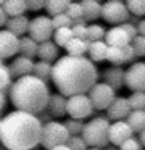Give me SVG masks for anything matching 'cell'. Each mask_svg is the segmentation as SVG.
<instances>
[{"label": "cell", "instance_id": "cell-1", "mask_svg": "<svg viewBox=\"0 0 145 150\" xmlns=\"http://www.w3.org/2000/svg\"><path fill=\"white\" fill-rule=\"evenodd\" d=\"M50 79L60 91V95L73 97L89 92L98 79V71L87 57L64 55L52 65Z\"/></svg>", "mask_w": 145, "mask_h": 150}, {"label": "cell", "instance_id": "cell-2", "mask_svg": "<svg viewBox=\"0 0 145 150\" xmlns=\"http://www.w3.org/2000/svg\"><path fill=\"white\" fill-rule=\"evenodd\" d=\"M0 121V140L8 150H32L39 145L42 123L37 116L15 110Z\"/></svg>", "mask_w": 145, "mask_h": 150}, {"label": "cell", "instance_id": "cell-3", "mask_svg": "<svg viewBox=\"0 0 145 150\" xmlns=\"http://www.w3.org/2000/svg\"><path fill=\"white\" fill-rule=\"evenodd\" d=\"M50 92L45 82L35 76H21L10 84V98L18 111L29 115H39L47 108Z\"/></svg>", "mask_w": 145, "mask_h": 150}, {"label": "cell", "instance_id": "cell-4", "mask_svg": "<svg viewBox=\"0 0 145 150\" xmlns=\"http://www.w3.org/2000/svg\"><path fill=\"white\" fill-rule=\"evenodd\" d=\"M108 129L110 121L103 116H95L84 124L81 131V139L90 149H105L108 145Z\"/></svg>", "mask_w": 145, "mask_h": 150}, {"label": "cell", "instance_id": "cell-5", "mask_svg": "<svg viewBox=\"0 0 145 150\" xmlns=\"http://www.w3.org/2000/svg\"><path fill=\"white\" fill-rule=\"evenodd\" d=\"M69 139L66 127L60 121H48V123L42 124L40 129V142L45 150H52L53 147L64 145Z\"/></svg>", "mask_w": 145, "mask_h": 150}, {"label": "cell", "instance_id": "cell-6", "mask_svg": "<svg viewBox=\"0 0 145 150\" xmlns=\"http://www.w3.org/2000/svg\"><path fill=\"white\" fill-rule=\"evenodd\" d=\"M93 108L90 103L89 97L86 94L73 95L66 98V115H69L71 120H79L82 121L84 118L92 116Z\"/></svg>", "mask_w": 145, "mask_h": 150}, {"label": "cell", "instance_id": "cell-7", "mask_svg": "<svg viewBox=\"0 0 145 150\" xmlns=\"http://www.w3.org/2000/svg\"><path fill=\"white\" fill-rule=\"evenodd\" d=\"M28 33H29V37H31V39L34 40L35 44L47 42V40H50L52 36H53L52 20H50L48 16H45V15L35 16L34 20L29 21Z\"/></svg>", "mask_w": 145, "mask_h": 150}, {"label": "cell", "instance_id": "cell-8", "mask_svg": "<svg viewBox=\"0 0 145 150\" xmlns=\"http://www.w3.org/2000/svg\"><path fill=\"white\" fill-rule=\"evenodd\" d=\"M89 100L93 110H106L115 100V91L103 82H95L89 91Z\"/></svg>", "mask_w": 145, "mask_h": 150}, {"label": "cell", "instance_id": "cell-9", "mask_svg": "<svg viewBox=\"0 0 145 150\" xmlns=\"http://www.w3.org/2000/svg\"><path fill=\"white\" fill-rule=\"evenodd\" d=\"M100 16L110 24H122V23L127 21L129 11H127V8H126L124 2H119V0H110V2H106V4L102 5Z\"/></svg>", "mask_w": 145, "mask_h": 150}, {"label": "cell", "instance_id": "cell-10", "mask_svg": "<svg viewBox=\"0 0 145 150\" xmlns=\"http://www.w3.org/2000/svg\"><path fill=\"white\" fill-rule=\"evenodd\" d=\"M122 84L127 89L134 92H144L145 91V63L135 62L124 71V79Z\"/></svg>", "mask_w": 145, "mask_h": 150}, {"label": "cell", "instance_id": "cell-11", "mask_svg": "<svg viewBox=\"0 0 145 150\" xmlns=\"http://www.w3.org/2000/svg\"><path fill=\"white\" fill-rule=\"evenodd\" d=\"M134 58H135L134 50L129 44V45H124V47H108L105 60H108L115 66H121V65H126V63H131Z\"/></svg>", "mask_w": 145, "mask_h": 150}, {"label": "cell", "instance_id": "cell-12", "mask_svg": "<svg viewBox=\"0 0 145 150\" xmlns=\"http://www.w3.org/2000/svg\"><path fill=\"white\" fill-rule=\"evenodd\" d=\"M132 134L134 132L129 129L126 121H115L113 124H110L108 129V144H111L113 147H119L124 140L131 139Z\"/></svg>", "mask_w": 145, "mask_h": 150}, {"label": "cell", "instance_id": "cell-13", "mask_svg": "<svg viewBox=\"0 0 145 150\" xmlns=\"http://www.w3.org/2000/svg\"><path fill=\"white\" fill-rule=\"evenodd\" d=\"M18 42L19 37L13 36L6 29L0 31V58H11L13 55L18 53Z\"/></svg>", "mask_w": 145, "mask_h": 150}, {"label": "cell", "instance_id": "cell-14", "mask_svg": "<svg viewBox=\"0 0 145 150\" xmlns=\"http://www.w3.org/2000/svg\"><path fill=\"white\" fill-rule=\"evenodd\" d=\"M106 111H108V118H106L108 121L110 120H113V121H124L132 110H131V107H129V103H127V98L118 97V98L113 100V103L110 105L108 108H106Z\"/></svg>", "mask_w": 145, "mask_h": 150}, {"label": "cell", "instance_id": "cell-15", "mask_svg": "<svg viewBox=\"0 0 145 150\" xmlns=\"http://www.w3.org/2000/svg\"><path fill=\"white\" fill-rule=\"evenodd\" d=\"M103 84H106L108 87H111L113 91H118L122 86V79H124V69L122 66H110V68L103 69L102 73Z\"/></svg>", "mask_w": 145, "mask_h": 150}, {"label": "cell", "instance_id": "cell-16", "mask_svg": "<svg viewBox=\"0 0 145 150\" xmlns=\"http://www.w3.org/2000/svg\"><path fill=\"white\" fill-rule=\"evenodd\" d=\"M103 37H105L103 42L108 47H124V45H129V44H131L129 37L126 36V33L119 26H113L111 29L105 31V36Z\"/></svg>", "mask_w": 145, "mask_h": 150}, {"label": "cell", "instance_id": "cell-17", "mask_svg": "<svg viewBox=\"0 0 145 150\" xmlns=\"http://www.w3.org/2000/svg\"><path fill=\"white\" fill-rule=\"evenodd\" d=\"M32 66L34 62L26 57H18V58L13 60V63L8 66V73L10 76H16V78H21V76H29L32 73Z\"/></svg>", "mask_w": 145, "mask_h": 150}, {"label": "cell", "instance_id": "cell-18", "mask_svg": "<svg viewBox=\"0 0 145 150\" xmlns=\"http://www.w3.org/2000/svg\"><path fill=\"white\" fill-rule=\"evenodd\" d=\"M47 108L50 111V116H57V118L64 116L66 115V97H63L60 94H52L48 97Z\"/></svg>", "mask_w": 145, "mask_h": 150}, {"label": "cell", "instance_id": "cell-19", "mask_svg": "<svg viewBox=\"0 0 145 150\" xmlns=\"http://www.w3.org/2000/svg\"><path fill=\"white\" fill-rule=\"evenodd\" d=\"M5 26H6V31H8V33H11L13 36L19 37V36H23V34L28 33L29 20L24 16V15L15 16V18H8L6 23H5Z\"/></svg>", "mask_w": 145, "mask_h": 150}, {"label": "cell", "instance_id": "cell-20", "mask_svg": "<svg viewBox=\"0 0 145 150\" xmlns=\"http://www.w3.org/2000/svg\"><path fill=\"white\" fill-rule=\"evenodd\" d=\"M79 5L81 10H82V18L86 21H95L97 18H100L102 4H98L97 0H84Z\"/></svg>", "mask_w": 145, "mask_h": 150}, {"label": "cell", "instance_id": "cell-21", "mask_svg": "<svg viewBox=\"0 0 145 150\" xmlns=\"http://www.w3.org/2000/svg\"><path fill=\"white\" fill-rule=\"evenodd\" d=\"M126 124L132 132H142L145 129V111L144 110H132L126 118Z\"/></svg>", "mask_w": 145, "mask_h": 150}, {"label": "cell", "instance_id": "cell-22", "mask_svg": "<svg viewBox=\"0 0 145 150\" xmlns=\"http://www.w3.org/2000/svg\"><path fill=\"white\" fill-rule=\"evenodd\" d=\"M35 55L40 58V62H48L52 63V60H55L58 57V47L55 45L52 40H47V42L37 44V53Z\"/></svg>", "mask_w": 145, "mask_h": 150}, {"label": "cell", "instance_id": "cell-23", "mask_svg": "<svg viewBox=\"0 0 145 150\" xmlns=\"http://www.w3.org/2000/svg\"><path fill=\"white\" fill-rule=\"evenodd\" d=\"M106 50H108V45H106L103 40H98V42H89V47H87L89 60L92 63L103 62V60L106 58Z\"/></svg>", "mask_w": 145, "mask_h": 150}, {"label": "cell", "instance_id": "cell-24", "mask_svg": "<svg viewBox=\"0 0 145 150\" xmlns=\"http://www.w3.org/2000/svg\"><path fill=\"white\" fill-rule=\"evenodd\" d=\"M2 10L5 11L6 16L15 18L24 15L26 7H24V0H5L2 5Z\"/></svg>", "mask_w": 145, "mask_h": 150}, {"label": "cell", "instance_id": "cell-25", "mask_svg": "<svg viewBox=\"0 0 145 150\" xmlns=\"http://www.w3.org/2000/svg\"><path fill=\"white\" fill-rule=\"evenodd\" d=\"M18 53H21V57L32 60L37 53V44L31 39V37H19L18 42Z\"/></svg>", "mask_w": 145, "mask_h": 150}, {"label": "cell", "instance_id": "cell-26", "mask_svg": "<svg viewBox=\"0 0 145 150\" xmlns=\"http://www.w3.org/2000/svg\"><path fill=\"white\" fill-rule=\"evenodd\" d=\"M89 42L87 40H79V39H71L66 44V52L69 57H86Z\"/></svg>", "mask_w": 145, "mask_h": 150}, {"label": "cell", "instance_id": "cell-27", "mask_svg": "<svg viewBox=\"0 0 145 150\" xmlns=\"http://www.w3.org/2000/svg\"><path fill=\"white\" fill-rule=\"evenodd\" d=\"M32 73L37 79H40L42 82H45L47 84L48 81H50V76H52V63L48 62H40L39 60L37 63H34V66H32Z\"/></svg>", "mask_w": 145, "mask_h": 150}, {"label": "cell", "instance_id": "cell-28", "mask_svg": "<svg viewBox=\"0 0 145 150\" xmlns=\"http://www.w3.org/2000/svg\"><path fill=\"white\" fill-rule=\"evenodd\" d=\"M68 5H69V0H48V2H45L44 8L47 10V13L50 15L48 18H53V16H57V15L64 13Z\"/></svg>", "mask_w": 145, "mask_h": 150}, {"label": "cell", "instance_id": "cell-29", "mask_svg": "<svg viewBox=\"0 0 145 150\" xmlns=\"http://www.w3.org/2000/svg\"><path fill=\"white\" fill-rule=\"evenodd\" d=\"M73 39V34H71V28H60V29L53 31V40L57 47H66V44Z\"/></svg>", "mask_w": 145, "mask_h": 150}, {"label": "cell", "instance_id": "cell-30", "mask_svg": "<svg viewBox=\"0 0 145 150\" xmlns=\"http://www.w3.org/2000/svg\"><path fill=\"white\" fill-rule=\"evenodd\" d=\"M103 36H105V29H103L100 24L86 26V40L87 42H98V40H103Z\"/></svg>", "mask_w": 145, "mask_h": 150}, {"label": "cell", "instance_id": "cell-31", "mask_svg": "<svg viewBox=\"0 0 145 150\" xmlns=\"http://www.w3.org/2000/svg\"><path fill=\"white\" fill-rule=\"evenodd\" d=\"M124 5L129 13H132V16L142 18L145 15V2L144 0H127Z\"/></svg>", "mask_w": 145, "mask_h": 150}, {"label": "cell", "instance_id": "cell-32", "mask_svg": "<svg viewBox=\"0 0 145 150\" xmlns=\"http://www.w3.org/2000/svg\"><path fill=\"white\" fill-rule=\"evenodd\" d=\"M127 103L131 110H144L145 107V94L144 92H132L131 97L127 98Z\"/></svg>", "mask_w": 145, "mask_h": 150}, {"label": "cell", "instance_id": "cell-33", "mask_svg": "<svg viewBox=\"0 0 145 150\" xmlns=\"http://www.w3.org/2000/svg\"><path fill=\"white\" fill-rule=\"evenodd\" d=\"M63 126L66 127L69 137L71 136H81V131H82V127H84V123L79 121V120H71V118H68V120L63 123Z\"/></svg>", "mask_w": 145, "mask_h": 150}, {"label": "cell", "instance_id": "cell-34", "mask_svg": "<svg viewBox=\"0 0 145 150\" xmlns=\"http://www.w3.org/2000/svg\"><path fill=\"white\" fill-rule=\"evenodd\" d=\"M50 20H52V28H53V31L55 29H60V28H71V26H73V21H71L64 13L57 15V16L50 18Z\"/></svg>", "mask_w": 145, "mask_h": 150}, {"label": "cell", "instance_id": "cell-35", "mask_svg": "<svg viewBox=\"0 0 145 150\" xmlns=\"http://www.w3.org/2000/svg\"><path fill=\"white\" fill-rule=\"evenodd\" d=\"M131 47H132V50H134L135 57H144L145 55V37L137 36L135 39H132Z\"/></svg>", "mask_w": 145, "mask_h": 150}, {"label": "cell", "instance_id": "cell-36", "mask_svg": "<svg viewBox=\"0 0 145 150\" xmlns=\"http://www.w3.org/2000/svg\"><path fill=\"white\" fill-rule=\"evenodd\" d=\"M64 145L69 150H87V145H86V142L81 139V136H71Z\"/></svg>", "mask_w": 145, "mask_h": 150}, {"label": "cell", "instance_id": "cell-37", "mask_svg": "<svg viewBox=\"0 0 145 150\" xmlns=\"http://www.w3.org/2000/svg\"><path fill=\"white\" fill-rule=\"evenodd\" d=\"M64 15H66V16L69 18L71 21H74L76 18H81V16H82L81 5L76 4V2H69V5H68V8H66V11H64Z\"/></svg>", "mask_w": 145, "mask_h": 150}, {"label": "cell", "instance_id": "cell-38", "mask_svg": "<svg viewBox=\"0 0 145 150\" xmlns=\"http://www.w3.org/2000/svg\"><path fill=\"white\" fill-rule=\"evenodd\" d=\"M10 82H11V76L8 73V68L5 65H0V92L10 87Z\"/></svg>", "mask_w": 145, "mask_h": 150}, {"label": "cell", "instance_id": "cell-39", "mask_svg": "<svg viewBox=\"0 0 145 150\" xmlns=\"http://www.w3.org/2000/svg\"><path fill=\"white\" fill-rule=\"evenodd\" d=\"M118 150H140V144L137 142V139L131 137V139L124 140V142L118 147Z\"/></svg>", "mask_w": 145, "mask_h": 150}, {"label": "cell", "instance_id": "cell-40", "mask_svg": "<svg viewBox=\"0 0 145 150\" xmlns=\"http://www.w3.org/2000/svg\"><path fill=\"white\" fill-rule=\"evenodd\" d=\"M44 5H45L44 0H26L24 2L26 10H29V11H39L44 8Z\"/></svg>", "mask_w": 145, "mask_h": 150}, {"label": "cell", "instance_id": "cell-41", "mask_svg": "<svg viewBox=\"0 0 145 150\" xmlns=\"http://www.w3.org/2000/svg\"><path fill=\"white\" fill-rule=\"evenodd\" d=\"M119 28H121V29L126 33V36L129 37V40H131V42H132V39H135V37H137V31H135V26H132V24L122 23V24H119Z\"/></svg>", "mask_w": 145, "mask_h": 150}, {"label": "cell", "instance_id": "cell-42", "mask_svg": "<svg viewBox=\"0 0 145 150\" xmlns=\"http://www.w3.org/2000/svg\"><path fill=\"white\" fill-rule=\"evenodd\" d=\"M135 31H137V36L144 37V34H145V21H144V20H140V21L137 23V26H135Z\"/></svg>", "mask_w": 145, "mask_h": 150}, {"label": "cell", "instance_id": "cell-43", "mask_svg": "<svg viewBox=\"0 0 145 150\" xmlns=\"http://www.w3.org/2000/svg\"><path fill=\"white\" fill-rule=\"evenodd\" d=\"M6 20H8V16H6V15H5V11H3V10H2V7H0V28H2V26H5Z\"/></svg>", "mask_w": 145, "mask_h": 150}, {"label": "cell", "instance_id": "cell-44", "mask_svg": "<svg viewBox=\"0 0 145 150\" xmlns=\"http://www.w3.org/2000/svg\"><path fill=\"white\" fill-rule=\"evenodd\" d=\"M137 142L140 144V147H144V144H145V132L142 131V132H139V139H137Z\"/></svg>", "mask_w": 145, "mask_h": 150}, {"label": "cell", "instance_id": "cell-45", "mask_svg": "<svg viewBox=\"0 0 145 150\" xmlns=\"http://www.w3.org/2000/svg\"><path fill=\"white\" fill-rule=\"evenodd\" d=\"M5 107V95H3V92H0V110Z\"/></svg>", "mask_w": 145, "mask_h": 150}, {"label": "cell", "instance_id": "cell-46", "mask_svg": "<svg viewBox=\"0 0 145 150\" xmlns=\"http://www.w3.org/2000/svg\"><path fill=\"white\" fill-rule=\"evenodd\" d=\"M52 150H69V149H68L66 145H58V147H53Z\"/></svg>", "mask_w": 145, "mask_h": 150}, {"label": "cell", "instance_id": "cell-47", "mask_svg": "<svg viewBox=\"0 0 145 150\" xmlns=\"http://www.w3.org/2000/svg\"><path fill=\"white\" fill-rule=\"evenodd\" d=\"M105 150H118V147H113V145H106Z\"/></svg>", "mask_w": 145, "mask_h": 150}, {"label": "cell", "instance_id": "cell-48", "mask_svg": "<svg viewBox=\"0 0 145 150\" xmlns=\"http://www.w3.org/2000/svg\"><path fill=\"white\" fill-rule=\"evenodd\" d=\"M87 150H98V149H87Z\"/></svg>", "mask_w": 145, "mask_h": 150}, {"label": "cell", "instance_id": "cell-49", "mask_svg": "<svg viewBox=\"0 0 145 150\" xmlns=\"http://www.w3.org/2000/svg\"><path fill=\"white\" fill-rule=\"evenodd\" d=\"M0 129H2V121H0Z\"/></svg>", "mask_w": 145, "mask_h": 150}, {"label": "cell", "instance_id": "cell-50", "mask_svg": "<svg viewBox=\"0 0 145 150\" xmlns=\"http://www.w3.org/2000/svg\"><path fill=\"white\" fill-rule=\"evenodd\" d=\"M0 65H3V63H2V58H0Z\"/></svg>", "mask_w": 145, "mask_h": 150}]
</instances>
